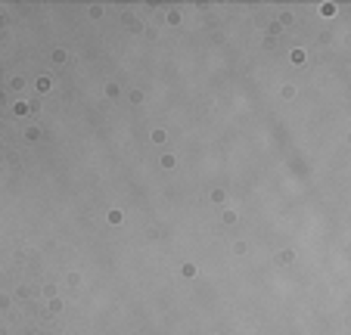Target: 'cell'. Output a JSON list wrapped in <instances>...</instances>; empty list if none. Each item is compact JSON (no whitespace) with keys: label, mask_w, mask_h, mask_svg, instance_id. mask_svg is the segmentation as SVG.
<instances>
[]
</instances>
